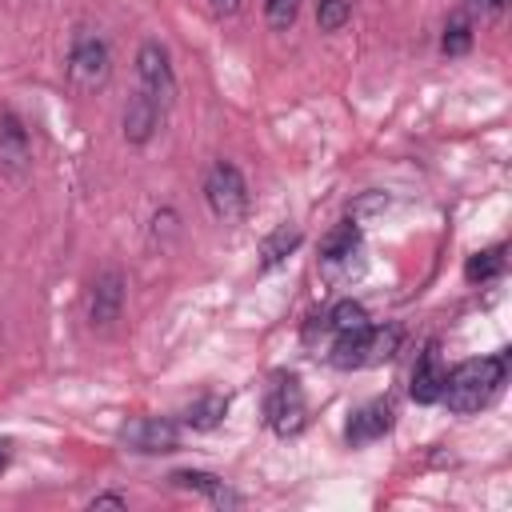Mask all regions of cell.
Returning <instances> with one entry per match:
<instances>
[{"label":"cell","instance_id":"30bf717a","mask_svg":"<svg viewBox=\"0 0 512 512\" xmlns=\"http://www.w3.org/2000/svg\"><path fill=\"white\" fill-rule=\"evenodd\" d=\"M176 488H184V492H196V496H204V500H212L216 508H240L244 500L220 480V476H212V472H196V468H180V472H172L168 476Z\"/></svg>","mask_w":512,"mask_h":512},{"label":"cell","instance_id":"e0dca14e","mask_svg":"<svg viewBox=\"0 0 512 512\" xmlns=\"http://www.w3.org/2000/svg\"><path fill=\"white\" fill-rule=\"evenodd\" d=\"M368 324V312H364V304L360 300H340V304H332V312H328V328L340 336V332H356V328H364Z\"/></svg>","mask_w":512,"mask_h":512},{"label":"cell","instance_id":"7a4b0ae2","mask_svg":"<svg viewBox=\"0 0 512 512\" xmlns=\"http://www.w3.org/2000/svg\"><path fill=\"white\" fill-rule=\"evenodd\" d=\"M112 76V52L96 32H80L68 52V80L76 92H100Z\"/></svg>","mask_w":512,"mask_h":512},{"label":"cell","instance_id":"ba28073f","mask_svg":"<svg viewBox=\"0 0 512 512\" xmlns=\"http://www.w3.org/2000/svg\"><path fill=\"white\" fill-rule=\"evenodd\" d=\"M28 164H32L28 128L20 124L16 112H4V116H0V172H4V176H24Z\"/></svg>","mask_w":512,"mask_h":512},{"label":"cell","instance_id":"52a82bcc","mask_svg":"<svg viewBox=\"0 0 512 512\" xmlns=\"http://www.w3.org/2000/svg\"><path fill=\"white\" fill-rule=\"evenodd\" d=\"M124 276L116 268H104L92 288H88V320L92 328H112L120 320V308H124Z\"/></svg>","mask_w":512,"mask_h":512},{"label":"cell","instance_id":"ac0fdd59","mask_svg":"<svg viewBox=\"0 0 512 512\" xmlns=\"http://www.w3.org/2000/svg\"><path fill=\"white\" fill-rule=\"evenodd\" d=\"M440 48H444V56H464V52L472 48V24H468V16H452V20L444 24Z\"/></svg>","mask_w":512,"mask_h":512},{"label":"cell","instance_id":"277c9868","mask_svg":"<svg viewBox=\"0 0 512 512\" xmlns=\"http://www.w3.org/2000/svg\"><path fill=\"white\" fill-rule=\"evenodd\" d=\"M264 420L272 424L276 436H296V432L308 424V400H304V388H300L296 376H280V380L268 388Z\"/></svg>","mask_w":512,"mask_h":512},{"label":"cell","instance_id":"6da1fadb","mask_svg":"<svg viewBox=\"0 0 512 512\" xmlns=\"http://www.w3.org/2000/svg\"><path fill=\"white\" fill-rule=\"evenodd\" d=\"M508 380V352H492V356H476V360H464L456 364L452 372H444V392L440 400L468 416V412H480L496 400V392L504 388Z\"/></svg>","mask_w":512,"mask_h":512},{"label":"cell","instance_id":"5bb4252c","mask_svg":"<svg viewBox=\"0 0 512 512\" xmlns=\"http://www.w3.org/2000/svg\"><path fill=\"white\" fill-rule=\"evenodd\" d=\"M224 412H228V400L212 392V396H200L196 404H188L180 424H184V428H192V432H208V428H216V424L224 420Z\"/></svg>","mask_w":512,"mask_h":512},{"label":"cell","instance_id":"9c48e42d","mask_svg":"<svg viewBox=\"0 0 512 512\" xmlns=\"http://www.w3.org/2000/svg\"><path fill=\"white\" fill-rule=\"evenodd\" d=\"M392 416H396V412H392L388 400H372V404H364V408L352 412V420L344 424V440H348L352 448L372 444V440H380V436L392 432Z\"/></svg>","mask_w":512,"mask_h":512},{"label":"cell","instance_id":"603a6c76","mask_svg":"<svg viewBox=\"0 0 512 512\" xmlns=\"http://www.w3.org/2000/svg\"><path fill=\"white\" fill-rule=\"evenodd\" d=\"M208 4H212L216 16H232V12L240 8V0H208Z\"/></svg>","mask_w":512,"mask_h":512},{"label":"cell","instance_id":"44dd1931","mask_svg":"<svg viewBox=\"0 0 512 512\" xmlns=\"http://www.w3.org/2000/svg\"><path fill=\"white\" fill-rule=\"evenodd\" d=\"M468 12H480V16H500L508 8V0H464Z\"/></svg>","mask_w":512,"mask_h":512},{"label":"cell","instance_id":"5b68a950","mask_svg":"<svg viewBox=\"0 0 512 512\" xmlns=\"http://www.w3.org/2000/svg\"><path fill=\"white\" fill-rule=\"evenodd\" d=\"M136 76L144 84V92L160 104H168L176 96V72H172V56L160 40H144L136 52Z\"/></svg>","mask_w":512,"mask_h":512},{"label":"cell","instance_id":"2e32d148","mask_svg":"<svg viewBox=\"0 0 512 512\" xmlns=\"http://www.w3.org/2000/svg\"><path fill=\"white\" fill-rule=\"evenodd\" d=\"M500 272H504V248H484V252L468 256V264H464V276H468V284H484V280H496Z\"/></svg>","mask_w":512,"mask_h":512},{"label":"cell","instance_id":"3957f363","mask_svg":"<svg viewBox=\"0 0 512 512\" xmlns=\"http://www.w3.org/2000/svg\"><path fill=\"white\" fill-rule=\"evenodd\" d=\"M204 200H208V208H212L216 220L244 216V208H248V184H244L240 168L228 164V160H216L208 168V176H204Z\"/></svg>","mask_w":512,"mask_h":512},{"label":"cell","instance_id":"9a60e30c","mask_svg":"<svg viewBox=\"0 0 512 512\" xmlns=\"http://www.w3.org/2000/svg\"><path fill=\"white\" fill-rule=\"evenodd\" d=\"M300 244V228H276L272 236H264V244H260V268H276L292 248Z\"/></svg>","mask_w":512,"mask_h":512},{"label":"cell","instance_id":"d6986e66","mask_svg":"<svg viewBox=\"0 0 512 512\" xmlns=\"http://www.w3.org/2000/svg\"><path fill=\"white\" fill-rule=\"evenodd\" d=\"M352 20V0H316V24L320 32H340Z\"/></svg>","mask_w":512,"mask_h":512},{"label":"cell","instance_id":"7402d4cb","mask_svg":"<svg viewBox=\"0 0 512 512\" xmlns=\"http://www.w3.org/2000/svg\"><path fill=\"white\" fill-rule=\"evenodd\" d=\"M88 504H92V508H96V504H112V508H128V496H120V492H96V496H92Z\"/></svg>","mask_w":512,"mask_h":512},{"label":"cell","instance_id":"7c38bea8","mask_svg":"<svg viewBox=\"0 0 512 512\" xmlns=\"http://www.w3.org/2000/svg\"><path fill=\"white\" fill-rule=\"evenodd\" d=\"M156 128H160V100H152L148 92H136L124 108V140L128 144H148Z\"/></svg>","mask_w":512,"mask_h":512},{"label":"cell","instance_id":"cb8c5ba5","mask_svg":"<svg viewBox=\"0 0 512 512\" xmlns=\"http://www.w3.org/2000/svg\"><path fill=\"white\" fill-rule=\"evenodd\" d=\"M8 468V452H4V444H0V472Z\"/></svg>","mask_w":512,"mask_h":512},{"label":"cell","instance_id":"4fadbf2b","mask_svg":"<svg viewBox=\"0 0 512 512\" xmlns=\"http://www.w3.org/2000/svg\"><path fill=\"white\" fill-rule=\"evenodd\" d=\"M356 248H360V228H356V220H348V224H336L332 232H324L320 260L324 264H344V260L356 256Z\"/></svg>","mask_w":512,"mask_h":512},{"label":"cell","instance_id":"8992f818","mask_svg":"<svg viewBox=\"0 0 512 512\" xmlns=\"http://www.w3.org/2000/svg\"><path fill=\"white\" fill-rule=\"evenodd\" d=\"M120 440L132 448V452H144V456H156V452H172L180 444V424L168 420V416H136L120 428Z\"/></svg>","mask_w":512,"mask_h":512},{"label":"cell","instance_id":"8fae6325","mask_svg":"<svg viewBox=\"0 0 512 512\" xmlns=\"http://www.w3.org/2000/svg\"><path fill=\"white\" fill-rule=\"evenodd\" d=\"M444 372H448V368H444L440 352H436V348H424L420 360H416V368H412V384H408L412 400H416V404H436L440 392H444Z\"/></svg>","mask_w":512,"mask_h":512},{"label":"cell","instance_id":"ffe728a7","mask_svg":"<svg viewBox=\"0 0 512 512\" xmlns=\"http://www.w3.org/2000/svg\"><path fill=\"white\" fill-rule=\"evenodd\" d=\"M300 16V0H264V20L276 32H288Z\"/></svg>","mask_w":512,"mask_h":512}]
</instances>
